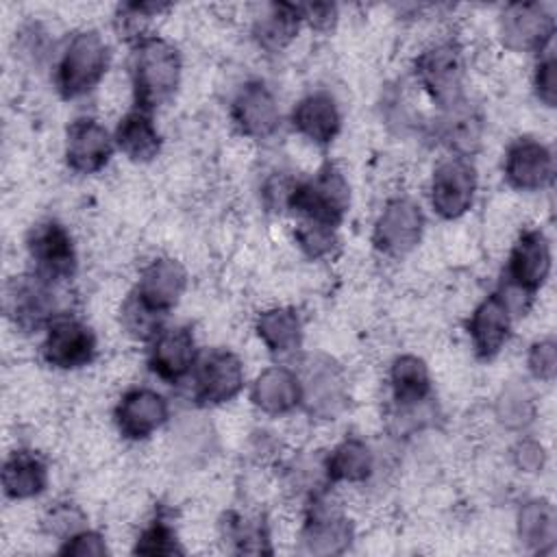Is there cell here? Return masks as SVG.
<instances>
[{
  "instance_id": "cell-4",
  "label": "cell",
  "mask_w": 557,
  "mask_h": 557,
  "mask_svg": "<svg viewBox=\"0 0 557 557\" xmlns=\"http://www.w3.org/2000/svg\"><path fill=\"white\" fill-rule=\"evenodd\" d=\"M350 209V183L331 161L322 163L311 176L294 183L287 211L300 220L337 228Z\"/></svg>"
},
{
  "instance_id": "cell-7",
  "label": "cell",
  "mask_w": 557,
  "mask_h": 557,
  "mask_svg": "<svg viewBox=\"0 0 557 557\" xmlns=\"http://www.w3.org/2000/svg\"><path fill=\"white\" fill-rule=\"evenodd\" d=\"M302 387L300 407L313 420L329 422L337 420L350 400L348 376L337 359L324 352L307 355L296 370Z\"/></svg>"
},
{
  "instance_id": "cell-3",
  "label": "cell",
  "mask_w": 557,
  "mask_h": 557,
  "mask_svg": "<svg viewBox=\"0 0 557 557\" xmlns=\"http://www.w3.org/2000/svg\"><path fill=\"white\" fill-rule=\"evenodd\" d=\"M111 63L104 37L94 28L76 30L67 37L54 63V89L63 100H78L94 91Z\"/></svg>"
},
{
  "instance_id": "cell-36",
  "label": "cell",
  "mask_w": 557,
  "mask_h": 557,
  "mask_svg": "<svg viewBox=\"0 0 557 557\" xmlns=\"http://www.w3.org/2000/svg\"><path fill=\"white\" fill-rule=\"evenodd\" d=\"M294 242L300 248V252L311 261H322L333 257L339 246L337 228L309 222V220H298L294 228Z\"/></svg>"
},
{
  "instance_id": "cell-13",
  "label": "cell",
  "mask_w": 557,
  "mask_h": 557,
  "mask_svg": "<svg viewBox=\"0 0 557 557\" xmlns=\"http://www.w3.org/2000/svg\"><path fill=\"white\" fill-rule=\"evenodd\" d=\"M479 174L470 159L446 157L431 174L429 202L442 220H459L466 215L476 198Z\"/></svg>"
},
{
  "instance_id": "cell-8",
  "label": "cell",
  "mask_w": 557,
  "mask_h": 557,
  "mask_svg": "<svg viewBox=\"0 0 557 557\" xmlns=\"http://www.w3.org/2000/svg\"><path fill=\"white\" fill-rule=\"evenodd\" d=\"M189 379L194 405L218 407L239 396L246 383V370L233 350L215 346L198 352Z\"/></svg>"
},
{
  "instance_id": "cell-29",
  "label": "cell",
  "mask_w": 557,
  "mask_h": 557,
  "mask_svg": "<svg viewBox=\"0 0 557 557\" xmlns=\"http://www.w3.org/2000/svg\"><path fill=\"white\" fill-rule=\"evenodd\" d=\"M516 533L527 550L540 555L550 553L557 540L555 505L544 496H535L520 503L516 513Z\"/></svg>"
},
{
  "instance_id": "cell-1",
  "label": "cell",
  "mask_w": 557,
  "mask_h": 557,
  "mask_svg": "<svg viewBox=\"0 0 557 557\" xmlns=\"http://www.w3.org/2000/svg\"><path fill=\"white\" fill-rule=\"evenodd\" d=\"M128 74L135 107L152 113L178 91L183 76L181 52L159 35H144L131 44Z\"/></svg>"
},
{
  "instance_id": "cell-31",
  "label": "cell",
  "mask_w": 557,
  "mask_h": 557,
  "mask_svg": "<svg viewBox=\"0 0 557 557\" xmlns=\"http://www.w3.org/2000/svg\"><path fill=\"white\" fill-rule=\"evenodd\" d=\"M255 333L272 355H292L302 346V320L294 307H270L257 313Z\"/></svg>"
},
{
  "instance_id": "cell-5",
  "label": "cell",
  "mask_w": 557,
  "mask_h": 557,
  "mask_svg": "<svg viewBox=\"0 0 557 557\" xmlns=\"http://www.w3.org/2000/svg\"><path fill=\"white\" fill-rule=\"evenodd\" d=\"M411 72L437 111L466 98V52L457 39H442L426 46L413 59Z\"/></svg>"
},
{
  "instance_id": "cell-44",
  "label": "cell",
  "mask_w": 557,
  "mask_h": 557,
  "mask_svg": "<svg viewBox=\"0 0 557 557\" xmlns=\"http://www.w3.org/2000/svg\"><path fill=\"white\" fill-rule=\"evenodd\" d=\"M302 20L315 30H329L337 22V7L331 2H313V4H300Z\"/></svg>"
},
{
  "instance_id": "cell-9",
  "label": "cell",
  "mask_w": 557,
  "mask_h": 557,
  "mask_svg": "<svg viewBox=\"0 0 557 557\" xmlns=\"http://www.w3.org/2000/svg\"><path fill=\"white\" fill-rule=\"evenodd\" d=\"M555 11L546 2H511L498 15V39L511 52L540 54L553 46Z\"/></svg>"
},
{
  "instance_id": "cell-21",
  "label": "cell",
  "mask_w": 557,
  "mask_h": 557,
  "mask_svg": "<svg viewBox=\"0 0 557 557\" xmlns=\"http://www.w3.org/2000/svg\"><path fill=\"white\" fill-rule=\"evenodd\" d=\"M431 131L435 141L444 146L450 157L470 159L481 148L485 120L476 104H472L468 98H461L459 102L437 111Z\"/></svg>"
},
{
  "instance_id": "cell-38",
  "label": "cell",
  "mask_w": 557,
  "mask_h": 557,
  "mask_svg": "<svg viewBox=\"0 0 557 557\" xmlns=\"http://www.w3.org/2000/svg\"><path fill=\"white\" fill-rule=\"evenodd\" d=\"M165 9H170V4H165V2H124V4H120L117 17H115L120 37L124 35V39H128L131 44L141 39L146 35L144 24L150 22L152 17H157Z\"/></svg>"
},
{
  "instance_id": "cell-18",
  "label": "cell",
  "mask_w": 557,
  "mask_h": 557,
  "mask_svg": "<svg viewBox=\"0 0 557 557\" xmlns=\"http://www.w3.org/2000/svg\"><path fill=\"white\" fill-rule=\"evenodd\" d=\"M198 344L191 326L174 324L163 326L150 342L146 363L148 370L163 383H181L189 379L194 363L198 359Z\"/></svg>"
},
{
  "instance_id": "cell-17",
  "label": "cell",
  "mask_w": 557,
  "mask_h": 557,
  "mask_svg": "<svg viewBox=\"0 0 557 557\" xmlns=\"http://www.w3.org/2000/svg\"><path fill=\"white\" fill-rule=\"evenodd\" d=\"M235 131L248 139H268L281 126V107L274 91L259 78L246 81L228 107Z\"/></svg>"
},
{
  "instance_id": "cell-19",
  "label": "cell",
  "mask_w": 557,
  "mask_h": 557,
  "mask_svg": "<svg viewBox=\"0 0 557 557\" xmlns=\"http://www.w3.org/2000/svg\"><path fill=\"white\" fill-rule=\"evenodd\" d=\"M168 420V398L161 392L144 385L126 389L113 409V422L117 433L131 442H144L152 437Z\"/></svg>"
},
{
  "instance_id": "cell-14",
  "label": "cell",
  "mask_w": 557,
  "mask_h": 557,
  "mask_svg": "<svg viewBox=\"0 0 557 557\" xmlns=\"http://www.w3.org/2000/svg\"><path fill=\"white\" fill-rule=\"evenodd\" d=\"M424 224V211L413 198L394 196L383 205L374 220L372 244L381 255L400 259L420 244Z\"/></svg>"
},
{
  "instance_id": "cell-10",
  "label": "cell",
  "mask_w": 557,
  "mask_h": 557,
  "mask_svg": "<svg viewBox=\"0 0 557 557\" xmlns=\"http://www.w3.org/2000/svg\"><path fill=\"white\" fill-rule=\"evenodd\" d=\"M26 252L33 272L54 283H67L78 268L76 244L67 226L54 218L33 224L26 233Z\"/></svg>"
},
{
  "instance_id": "cell-39",
  "label": "cell",
  "mask_w": 557,
  "mask_h": 557,
  "mask_svg": "<svg viewBox=\"0 0 557 557\" xmlns=\"http://www.w3.org/2000/svg\"><path fill=\"white\" fill-rule=\"evenodd\" d=\"M531 83H533L535 98L544 107L553 109L557 104V59H555L553 46L537 54V61L533 65Z\"/></svg>"
},
{
  "instance_id": "cell-22",
  "label": "cell",
  "mask_w": 557,
  "mask_h": 557,
  "mask_svg": "<svg viewBox=\"0 0 557 557\" xmlns=\"http://www.w3.org/2000/svg\"><path fill=\"white\" fill-rule=\"evenodd\" d=\"M187 289V270L172 257H157L148 261L137 276L133 292L150 309L168 315Z\"/></svg>"
},
{
  "instance_id": "cell-25",
  "label": "cell",
  "mask_w": 557,
  "mask_h": 557,
  "mask_svg": "<svg viewBox=\"0 0 557 557\" xmlns=\"http://www.w3.org/2000/svg\"><path fill=\"white\" fill-rule=\"evenodd\" d=\"M389 392L394 411H416L433 405L429 366L418 355H398L389 366Z\"/></svg>"
},
{
  "instance_id": "cell-27",
  "label": "cell",
  "mask_w": 557,
  "mask_h": 557,
  "mask_svg": "<svg viewBox=\"0 0 557 557\" xmlns=\"http://www.w3.org/2000/svg\"><path fill=\"white\" fill-rule=\"evenodd\" d=\"M113 139L115 148L135 163H150L163 146V137L152 120V113L137 107L120 117Z\"/></svg>"
},
{
  "instance_id": "cell-43",
  "label": "cell",
  "mask_w": 557,
  "mask_h": 557,
  "mask_svg": "<svg viewBox=\"0 0 557 557\" xmlns=\"http://www.w3.org/2000/svg\"><path fill=\"white\" fill-rule=\"evenodd\" d=\"M294 183H296V178H289V176L283 174V172L272 174V176L263 183V189H261L263 205H265L270 211L287 209V200H289V194H292V189H294Z\"/></svg>"
},
{
  "instance_id": "cell-20",
  "label": "cell",
  "mask_w": 557,
  "mask_h": 557,
  "mask_svg": "<svg viewBox=\"0 0 557 557\" xmlns=\"http://www.w3.org/2000/svg\"><path fill=\"white\" fill-rule=\"evenodd\" d=\"M513 329V313L498 292L487 294L470 313L466 331L476 359L492 361L507 346Z\"/></svg>"
},
{
  "instance_id": "cell-15",
  "label": "cell",
  "mask_w": 557,
  "mask_h": 557,
  "mask_svg": "<svg viewBox=\"0 0 557 557\" xmlns=\"http://www.w3.org/2000/svg\"><path fill=\"white\" fill-rule=\"evenodd\" d=\"M503 178L511 189L524 194L550 187L555 178L553 150L535 137H516L505 150Z\"/></svg>"
},
{
  "instance_id": "cell-40",
  "label": "cell",
  "mask_w": 557,
  "mask_h": 557,
  "mask_svg": "<svg viewBox=\"0 0 557 557\" xmlns=\"http://www.w3.org/2000/svg\"><path fill=\"white\" fill-rule=\"evenodd\" d=\"M527 370L535 381L553 383L557 374V342L553 337H540L531 342L527 350Z\"/></svg>"
},
{
  "instance_id": "cell-30",
  "label": "cell",
  "mask_w": 557,
  "mask_h": 557,
  "mask_svg": "<svg viewBox=\"0 0 557 557\" xmlns=\"http://www.w3.org/2000/svg\"><path fill=\"white\" fill-rule=\"evenodd\" d=\"M302 24L305 20L300 4L272 2L261 11L259 17H255L252 39L268 52H281L296 39Z\"/></svg>"
},
{
  "instance_id": "cell-12",
  "label": "cell",
  "mask_w": 557,
  "mask_h": 557,
  "mask_svg": "<svg viewBox=\"0 0 557 557\" xmlns=\"http://www.w3.org/2000/svg\"><path fill=\"white\" fill-rule=\"evenodd\" d=\"M39 352L48 368L81 370L96 359L98 339L87 322L67 311L48 324Z\"/></svg>"
},
{
  "instance_id": "cell-42",
  "label": "cell",
  "mask_w": 557,
  "mask_h": 557,
  "mask_svg": "<svg viewBox=\"0 0 557 557\" xmlns=\"http://www.w3.org/2000/svg\"><path fill=\"white\" fill-rule=\"evenodd\" d=\"M511 463L520 470V472H527V474H535V472H542L544 466H546V448L542 442L533 440V437H520L511 450Z\"/></svg>"
},
{
  "instance_id": "cell-23",
  "label": "cell",
  "mask_w": 557,
  "mask_h": 557,
  "mask_svg": "<svg viewBox=\"0 0 557 557\" xmlns=\"http://www.w3.org/2000/svg\"><path fill=\"white\" fill-rule=\"evenodd\" d=\"M292 128L315 146H329L342 131V111L326 89L305 94L289 113Z\"/></svg>"
},
{
  "instance_id": "cell-26",
  "label": "cell",
  "mask_w": 557,
  "mask_h": 557,
  "mask_svg": "<svg viewBox=\"0 0 557 557\" xmlns=\"http://www.w3.org/2000/svg\"><path fill=\"white\" fill-rule=\"evenodd\" d=\"M50 481L46 459L30 450L17 448L2 463V492L11 500H28L46 492Z\"/></svg>"
},
{
  "instance_id": "cell-41",
  "label": "cell",
  "mask_w": 557,
  "mask_h": 557,
  "mask_svg": "<svg viewBox=\"0 0 557 557\" xmlns=\"http://www.w3.org/2000/svg\"><path fill=\"white\" fill-rule=\"evenodd\" d=\"M59 555H67V557H102L109 553L104 535L94 531V529H81L78 533H74L72 537L63 540L61 546L57 548Z\"/></svg>"
},
{
  "instance_id": "cell-32",
  "label": "cell",
  "mask_w": 557,
  "mask_h": 557,
  "mask_svg": "<svg viewBox=\"0 0 557 557\" xmlns=\"http://www.w3.org/2000/svg\"><path fill=\"white\" fill-rule=\"evenodd\" d=\"M220 527H222V537L233 553L272 555L270 527L263 513L246 516L239 511H226Z\"/></svg>"
},
{
  "instance_id": "cell-34",
  "label": "cell",
  "mask_w": 557,
  "mask_h": 557,
  "mask_svg": "<svg viewBox=\"0 0 557 557\" xmlns=\"http://www.w3.org/2000/svg\"><path fill=\"white\" fill-rule=\"evenodd\" d=\"M165 318L168 315L150 309L144 300H139L135 292H131L120 307V324L124 333L137 342H150L165 326Z\"/></svg>"
},
{
  "instance_id": "cell-2",
  "label": "cell",
  "mask_w": 557,
  "mask_h": 557,
  "mask_svg": "<svg viewBox=\"0 0 557 557\" xmlns=\"http://www.w3.org/2000/svg\"><path fill=\"white\" fill-rule=\"evenodd\" d=\"M550 270L553 248L548 235L540 226L522 228L511 244L503 278L496 289L507 302L513 318L527 315L535 300V294L546 285Z\"/></svg>"
},
{
  "instance_id": "cell-33",
  "label": "cell",
  "mask_w": 557,
  "mask_h": 557,
  "mask_svg": "<svg viewBox=\"0 0 557 557\" xmlns=\"http://www.w3.org/2000/svg\"><path fill=\"white\" fill-rule=\"evenodd\" d=\"M496 420L509 431H524L537 418L533 392L522 383H507L494 400Z\"/></svg>"
},
{
  "instance_id": "cell-11",
  "label": "cell",
  "mask_w": 557,
  "mask_h": 557,
  "mask_svg": "<svg viewBox=\"0 0 557 557\" xmlns=\"http://www.w3.org/2000/svg\"><path fill=\"white\" fill-rule=\"evenodd\" d=\"M355 540L352 520L324 494L307 500L305 520L298 531V550L305 555H342Z\"/></svg>"
},
{
  "instance_id": "cell-35",
  "label": "cell",
  "mask_w": 557,
  "mask_h": 557,
  "mask_svg": "<svg viewBox=\"0 0 557 557\" xmlns=\"http://www.w3.org/2000/svg\"><path fill=\"white\" fill-rule=\"evenodd\" d=\"M135 555H150V557H170V555H183L181 540L176 535V529L170 524V520L161 513H157L137 535Z\"/></svg>"
},
{
  "instance_id": "cell-24",
  "label": "cell",
  "mask_w": 557,
  "mask_h": 557,
  "mask_svg": "<svg viewBox=\"0 0 557 557\" xmlns=\"http://www.w3.org/2000/svg\"><path fill=\"white\" fill-rule=\"evenodd\" d=\"M250 403L265 416H287L302 403L300 376L287 366H270L261 370L250 385Z\"/></svg>"
},
{
  "instance_id": "cell-28",
  "label": "cell",
  "mask_w": 557,
  "mask_h": 557,
  "mask_svg": "<svg viewBox=\"0 0 557 557\" xmlns=\"http://www.w3.org/2000/svg\"><path fill=\"white\" fill-rule=\"evenodd\" d=\"M324 474L331 485L335 483H366L376 468L370 444L361 437H344L324 457Z\"/></svg>"
},
{
  "instance_id": "cell-37",
  "label": "cell",
  "mask_w": 557,
  "mask_h": 557,
  "mask_svg": "<svg viewBox=\"0 0 557 557\" xmlns=\"http://www.w3.org/2000/svg\"><path fill=\"white\" fill-rule=\"evenodd\" d=\"M87 527V516L83 509L70 500L54 503L41 518V529L46 535L57 537L59 542L72 537L81 529Z\"/></svg>"
},
{
  "instance_id": "cell-16",
  "label": "cell",
  "mask_w": 557,
  "mask_h": 557,
  "mask_svg": "<svg viewBox=\"0 0 557 557\" xmlns=\"http://www.w3.org/2000/svg\"><path fill=\"white\" fill-rule=\"evenodd\" d=\"M115 139L107 131V126L91 117L81 115L70 122L65 128V144H63V159L65 165L81 176L98 174L104 170L113 157Z\"/></svg>"
},
{
  "instance_id": "cell-6",
  "label": "cell",
  "mask_w": 557,
  "mask_h": 557,
  "mask_svg": "<svg viewBox=\"0 0 557 557\" xmlns=\"http://www.w3.org/2000/svg\"><path fill=\"white\" fill-rule=\"evenodd\" d=\"M4 313L24 333L46 331L48 324L67 313L61 298V283L26 272L11 276L4 285Z\"/></svg>"
}]
</instances>
